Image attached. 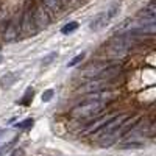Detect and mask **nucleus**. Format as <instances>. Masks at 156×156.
Segmentation results:
<instances>
[{"label":"nucleus","instance_id":"nucleus-15","mask_svg":"<svg viewBox=\"0 0 156 156\" xmlns=\"http://www.w3.org/2000/svg\"><path fill=\"white\" fill-rule=\"evenodd\" d=\"M84 56H86V53H84V51H81V53H78V55H76V56H75L72 61H69V64H67V66H69V67H73V66H76V64L80 62V61H81Z\"/></svg>","mask_w":156,"mask_h":156},{"label":"nucleus","instance_id":"nucleus-3","mask_svg":"<svg viewBox=\"0 0 156 156\" xmlns=\"http://www.w3.org/2000/svg\"><path fill=\"white\" fill-rule=\"evenodd\" d=\"M119 9H120L119 3H112L109 8H106L105 11H101V12H98V14H97L92 20H90L89 28L92 30V31H100V30H103V28H105L106 25L117 16Z\"/></svg>","mask_w":156,"mask_h":156},{"label":"nucleus","instance_id":"nucleus-20","mask_svg":"<svg viewBox=\"0 0 156 156\" xmlns=\"http://www.w3.org/2000/svg\"><path fill=\"white\" fill-rule=\"evenodd\" d=\"M2 61H3V58H2V56H0V62H2Z\"/></svg>","mask_w":156,"mask_h":156},{"label":"nucleus","instance_id":"nucleus-17","mask_svg":"<svg viewBox=\"0 0 156 156\" xmlns=\"http://www.w3.org/2000/svg\"><path fill=\"white\" fill-rule=\"evenodd\" d=\"M56 55H58L56 51H53V53H48V55L45 56V59H42V64H44V66H47V64H50L51 61L55 59V56H56Z\"/></svg>","mask_w":156,"mask_h":156},{"label":"nucleus","instance_id":"nucleus-10","mask_svg":"<svg viewBox=\"0 0 156 156\" xmlns=\"http://www.w3.org/2000/svg\"><path fill=\"white\" fill-rule=\"evenodd\" d=\"M109 120V117H100V119H97L95 122H92L90 125H87L86 126V129H84V134H90V133H97L98 129L105 125L106 122Z\"/></svg>","mask_w":156,"mask_h":156},{"label":"nucleus","instance_id":"nucleus-4","mask_svg":"<svg viewBox=\"0 0 156 156\" xmlns=\"http://www.w3.org/2000/svg\"><path fill=\"white\" fill-rule=\"evenodd\" d=\"M20 33H23V36H34L37 33V28L33 20V12L30 9L25 11V14L20 20Z\"/></svg>","mask_w":156,"mask_h":156},{"label":"nucleus","instance_id":"nucleus-18","mask_svg":"<svg viewBox=\"0 0 156 156\" xmlns=\"http://www.w3.org/2000/svg\"><path fill=\"white\" fill-rule=\"evenodd\" d=\"M9 156H25V151H23L22 148H16Z\"/></svg>","mask_w":156,"mask_h":156},{"label":"nucleus","instance_id":"nucleus-11","mask_svg":"<svg viewBox=\"0 0 156 156\" xmlns=\"http://www.w3.org/2000/svg\"><path fill=\"white\" fill-rule=\"evenodd\" d=\"M44 5H45V8H48L53 12H59L61 6H62V3L59 2V0H44Z\"/></svg>","mask_w":156,"mask_h":156},{"label":"nucleus","instance_id":"nucleus-9","mask_svg":"<svg viewBox=\"0 0 156 156\" xmlns=\"http://www.w3.org/2000/svg\"><path fill=\"white\" fill-rule=\"evenodd\" d=\"M20 73L19 72H8L6 75L2 76V80H0V86H2V89H9L14 86V83L19 80Z\"/></svg>","mask_w":156,"mask_h":156},{"label":"nucleus","instance_id":"nucleus-6","mask_svg":"<svg viewBox=\"0 0 156 156\" xmlns=\"http://www.w3.org/2000/svg\"><path fill=\"white\" fill-rule=\"evenodd\" d=\"M19 33H20V20H19V19H12V20L8 23L3 37H5L6 42H14L16 39L19 37Z\"/></svg>","mask_w":156,"mask_h":156},{"label":"nucleus","instance_id":"nucleus-1","mask_svg":"<svg viewBox=\"0 0 156 156\" xmlns=\"http://www.w3.org/2000/svg\"><path fill=\"white\" fill-rule=\"evenodd\" d=\"M120 70V64L119 62H112V61H94L89 62L87 66H84L80 72L81 76L84 78H106V80H114V76L119 73Z\"/></svg>","mask_w":156,"mask_h":156},{"label":"nucleus","instance_id":"nucleus-8","mask_svg":"<svg viewBox=\"0 0 156 156\" xmlns=\"http://www.w3.org/2000/svg\"><path fill=\"white\" fill-rule=\"evenodd\" d=\"M137 19H142V20H145V22L154 23V19H156V3L154 2H150L144 9H140L137 12Z\"/></svg>","mask_w":156,"mask_h":156},{"label":"nucleus","instance_id":"nucleus-12","mask_svg":"<svg viewBox=\"0 0 156 156\" xmlns=\"http://www.w3.org/2000/svg\"><path fill=\"white\" fill-rule=\"evenodd\" d=\"M76 28H78V22H69V23H66L61 28V33L62 34H69V33H73Z\"/></svg>","mask_w":156,"mask_h":156},{"label":"nucleus","instance_id":"nucleus-5","mask_svg":"<svg viewBox=\"0 0 156 156\" xmlns=\"http://www.w3.org/2000/svg\"><path fill=\"white\" fill-rule=\"evenodd\" d=\"M33 20H34V25H36L37 31L47 28L48 23H50V17H48L47 11H45L42 6H37V8L34 9V12H33Z\"/></svg>","mask_w":156,"mask_h":156},{"label":"nucleus","instance_id":"nucleus-2","mask_svg":"<svg viewBox=\"0 0 156 156\" xmlns=\"http://www.w3.org/2000/svg\"><path fill=\"white\" fill-rule=\"evenodd\" d=\"M105 106H106V101L89 97L87 100L81 101L80 105L72 109V115L76 117V119H89V117L100 114Z\"/></svg>","mask_w":156,"mask_h":156},{"label":"nucleus","instance_id":"nucleus-7","mask_svg":"<svg viewBox=\"0 0 156 156\" xmlns=\"http://www.w3.org/2000/svg\"><path fill=\"white\" fill-rule=\"evenodd\" d=\"M111 80H106V78H95L90 83H87L81 90L83 92H87V94H92V92H98V90H103L108 84H109Z\"/></svg>","mask_w":156,"mask_h":156},{"label":"nucleus","instance_id":"nucleus-14","mask_svg":"<svg viewBox=\"0 0 156 156\" xmlns=\"http://www.w3.org/2000/svg\"><path fill=\"white\" fill-rule=\"evenodd\" d=\"M33 123H34V120H33V119H25L23 122L16 123V126H17V128H20V129H28V128H31V126H33Z\"/></svg>","mask_w":156,"mask_h":156},{"label":"nucleus","instance_id":"nucleus-13","mask_svg":"<svg viewBox=\"0 0 156 156\" xmlns=\"http://www.w3.org/2000/svg\"><path fill=\"white\" fill-rule=\"evenodd\" d=\"M30 100H33V89H27V92H25V97L20 100V105H30Z\"/></svg>","mask_w":156,"mask_h":156},{"label":"nucleus","instance_id":"nucleus-16","mask_svg":"<svg viewBox=\"0 0 156 156\" xmlns=\"http://www.w3.org/2000/svg\"><path fill=\"white\" fill-rule=\"evenodd\" d=\"M53 89H47L45 92L42 94V101H50L51 98H53Z\"/></svg>","mask_w":156,"mask_h":156},{"label":"nucleus","instance_id":"nucleus-19","mask_svg":"<svg viewBox=\"0 0 156 156\" xmlns=\"http://www.w3.org/2000/svg\"><path fill=\"white\" fill-rule=\"evenodd\" d=\"M59 2H61V3H72L73 0H59Z\"/></svg>","mask_w":156,"mask_h":156}]
</instances>
